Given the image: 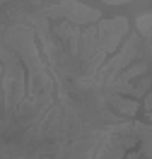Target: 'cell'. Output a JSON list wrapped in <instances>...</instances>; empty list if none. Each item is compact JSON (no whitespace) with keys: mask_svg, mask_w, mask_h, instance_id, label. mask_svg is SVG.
Segmentation results:
<instances>
[{"mask_svg":"<svg viewBox=\"0 0 152 159\" xmlns=\"http://www.w3.org/2000/svg\"><path fill=\"white\" fill-rule=\"evenodd\" d=\"M46 17H68L72 24H85L90 20H99V12L90 10L85 5H77V2H61V5H53L51 10H44Z\"/></svg>","mask_w":152,"mask_h":159,"instance_id":"obj_1","label":"cell"}]
</instances>
